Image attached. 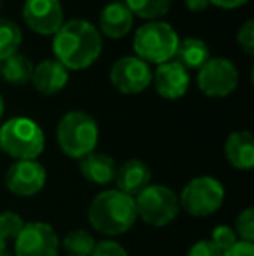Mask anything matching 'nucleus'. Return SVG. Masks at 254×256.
Masks as SVG:
<instances>
[{
	"label": "nucleus",
	"instance_id": "1",
	"mask_svg": "<svg viewBox=\"0 0 254 256\" xmlns=\"http://www.w3.org/2000/svg\"><path fill=\"white\" fill-rule=\"evenodd\" d=\"M103 40L99 30L85 20L63 23L52 38V51L66 70H84L99 58Z\"/></svg>",
	"mask_w": 254,
	"mask_h": 256
},
{
	"label": "nucleus",
	"instance_id": "25",
	"mask_svg": "<svg viewBox=\"0 0 254 256\" xmlns=\"http://www.w3.org/2000/svg\"><path fill=\"white\" fill-rule=\"evenodd\" d=\"M234 230L237 234L239 240L242 242H251L254 240V209L246 208L244 211L239 212V216L235 218Z\"/></svg>",
	"mask_w": 254,
	"mask_h": 256
},
{
	"label": "nucleus",
	"instance_id": "12",
	"mask_svg": "<svg viewBox=\"0 0 254 256\" xmlns=\"http://www.w3.org/2000/svg\"><path fill=\"white\" fill-rule=\"evenodd\" d=\"M23 20L40 35H54L63 24V6L59 0H26Z\"/></svg>",
	"mask_w": 254,
	"mask_h": 256
},
{
	"label": "nucleus",
	"instance_id": "28",
	"mask_svg": "<svg viewBox=\"0 0 254 256\" xmlns=\"http://www.w3.org/2000/svg\"><path fill=\"white\" fill-rule=\"evenodd\" d=\"M237 44L246 54L254 52V21L248 20L237 32Z\"/></svg>",
	"mask_w": 254,
	"mask_h": 256
},
{
	"label": "nucleus",
	"instance_id": "15",
	"mask_svg": "<svg viewBox=\"0 0 254 256\" xmlns=\"http://www.w3.org/2000/svg\"><path fill=\"white\" fill-rule=\"evenodd\" d=\"M68 78H70V74L58 60H44L33 66L31 84L38 92L52 96L66 86Z\"/></svg>",
	"mask_w": 254,
	"mask_h": 256
},
{
	"label": "nucleus",
	"instance_id": "24",
	"mask_svg": "<svg viewBox=\"0 0 254 256\" xmlns=\"http://www.w3.org/2000/svg\"><path fill=\"white\" fill-rule=\"evenodd\" d=\"M24 228V220L14 211L0 212V236L7 240H16V237Z\"/></svg>",
	"mask_w": 254,
	"mask_h": 256
},
{
	"label": "nucleus",
	"instance_id": "19",
	"mask_svg": "<svg viewBox=\"0 0 254 256\" xmlns=\"http://www.w3.org/2000/svg\"><path fill=\"white\" fill-rule=\"evenodd\" d=\"M211 58L209 46L199 37H188L178 42L174 61L181 64L185 70H199L204 63Z\"/></svg>",
	"mask_w": 254,
	"mask_h": 256
},
{
	"label": "nucleus",
	"instance_id": "8",
	"mask_svg": "<svg viewBox=\"0 0 254 256\" xmlns=\"http://www.w3.org/2000/svg\"><path fill=\"white\" fill-rule=\"evenodd\" d=\"M199 89L209 98H225L239 84V70L227 58H209L197 74Z\"/></svg>",
	"mask_w": 254,
	"mask_h": 256
},
{
	"label": "nucleus",
	"instance_id": "4",
	"mask_svg": "<svg viewBox=\"0 0 254 256\" xmlns=\"http://www.w3.org/2000/svg\"><path fill=\"white\" fill-rule=\"evenodd\" d=\"M44 146V131L31 118L14 117L0 126V150L14 160H37Z\"/></svg>",
	"mask_w": 254,
	"mask_h": 256
},
{
	"label": "nucleus",
	"instance_id": "5",
	"mask_svg": "<svg viewBox=\"0 0 254 256\" xmlns=\"http://www.w3.org/2000/svg\"><path fill=\"white\" fill-rule=\"evenodd\" d=\"M178 42L180 37L169 23L148 21L136 30L132 48L138 58H141L146 63L162 64L174 58Z\"/></svg>",
	"mask_w": 254,
	"mask_h": 256
},
{
	"label": "nucleus",
	"instance_id": "30",
	"mask_svg": "<svg viewBox=\"0 0 254 256\" xmlns=\"http://www.w3.org/2000/svg\"><path fill=\"white\" fill-rule=\"evenodd\" d=\"M223 256H254V244L239 240L234 248H230L228 251H225Z\"/></svg>",
	"mask_w": 254,
	"mask_h": 256
},
{
	"label": "nucleus",
	"instance_id": "32",
	"mask_svg": "<svg viewBox=\"0 0 254 256\" xmlns=\"http://www.w3.org/2000/svg\"><path fill=\"white\" fill-rule=\"evenodd\" d=\"M187 7L192 10V12H202L204 9L209 7V0H185Z\"/></svg>",
	"mask_w": 254,
	"mask_h": 256
},
{
	"label": "nucleus",
	"instance_id": "23",
	"mask_svg": "<svg viewBox=\"0 0 254 256\" xmlns=\"http://www.w3.org/2000/svg\"><path fill=\"white\" fill-rule=\"evenodd\" d=\"M132 16H139L143 20H157L166 16L171 9V0H124Z\"/></svg>",
	"mask_w": 254,
	"mask_h": 256
},
{
	"label": "nucleus",
	"instance_id": "29",
	"mask_svg": "<svg viewBox=\"0 0 254 256\" xmlns=\"http://www.w3.org/2000/svg\"><path fill=\"white\" fill-rule=\"evenodd\" d=\"M187 256H223V253L211 242V239H202L193 244L188 250Z\"/></svg>",
	"mask_w": 254,
	"mask_h": 256
},
{
	"label": "nucleus",
	"instance_id": "14",
	"mask_svg": "<svg viewBox=\"0 0 254 256\" xmlns=\"http://www.w3.org/2000/svg\"><path fill=\"white\" fill-rule=\"evenodd\" d=\"M113 182L117 185V190L129 197H136L146 186L152 185V171L139 158H129L117 168Z\"/></svg>",
	"mask_w": 254,
	"mask_h": 256
},
{
	"label": "nucleus",
	"instance_id": "20",
	"mask_svg": "<svg viewBox=\"0 0 254 256\" xmlns=\"http://www.w3.org/2000/svg\"><path fill=\"white\" fill-rule=\"evenodd\" d=\"M35 64L28 60L24 54L16 52L12 56L5 58L0 61V75L3 80L9 82L12 86H24L31 80V74H33Z\"/></svg>",
	"mask_w": 254,
	"mask_h": 256
},
{
	"label": "nucleus",
	"instance_id": "27",
	"mask_svg": "<svg viewBox=\"0 0 254 256\" xmlns=\"http://www.w3.org/2000/svg\"><path fill=\"white\" fill-rule=\"evenodd\" d=\"M91 256H129L126 248L113 239H105L96 242L94 251Z\"/></svg>",
	"mask_w": 254,
	"mask_h": 256
},
{
	"label": "nucleus",
	"instance_id": "13",
	"mask_svg": "<svg viewBox=\"0 0 254 256\" xmlns=\"http://www.w3.org/2000/svg\"><path fill=\"white\" fill-rule=\"evenodd\" d=\"M157 94L166 100H180L187 94L190 88V75L178 61L171 60L159 64L155 74L152 75Z\"/></svg>",
	"mask_w": 254,
	"mask_h": 256
},
{
	"label": "nucleus",
	"instance_id": "34",
	"mask_svg": "<svg viewBox=\"0 0 254 256\" xmlns=\"http://www.w3.org/2000/svg\"><path fill=\"white\" fill-rule=\"evenodd\" d=\"M3 108H5V103H3V98H2V94H0V118H2V115H3Z\"/></svg>",
	"mask_w": 254,
	"mask_h": 256
},
{
	"label": "nucleus",
	"instance_id": "2",
	"mask_svg": "<svg viewBox=\"0 0 254 256\" xmlns=\"http://www.w3.org/2000/svg\"><path fill=\"white\" fill-rule=\"evenodd\" d=\"M87 220L96 232L122 236L138 222L134 197H129L117 188L101 190L89 204Z\"/></svg>",
	"mask_w": 254,
	"mask_h": 256
},
{
	"label": "nucleus",
	"instance_id": "18",
	"mask_svg": "<svg viewBox=\"0 0 254 256\" xmlns=\"http://www.w3.org/2000/svg\"><path fill=\"white\" fill-rule=\"evenodd\" d=\"M225 157L239 171L254 168V138L249 131H234L225 142Z\"/></svg>",
	"mask_w": 254,
	"mask_h": 256
},
{
	"label": "nucleus",
	"instance_id": "7",
	"mask_svg": "<svg viewBox=\"0 0 254 256\" xmlns=\"http://www.w3.org/2000/svg\"><path fill=\"white\" fill-rule=\"evenodd\" d=\"M180 209L193 218H207L225 202V188L213 176H197L190 180L178 196Z\"/></svg>",
	"mask_w": 254,
	"mask_h": 256
},
{
	"label": "nucleus",
	"instance_id": "31",
	"mask_svg": "<svg viewBox=\"0 0 254 256\" xmlns=\"http://www.w3.org/2000/svg\"><path fill=\"white\" fill-rule=\"evenodd\" d=\"M209 2L218 7H223V9H235V7L244 6L248 0H209Z\"/></svg>",
	"mask_w": 254,
	"mask_h": 256
},
{
	"label": "nucleus",
	"instance_id": "21",
	"mask_svg": "<svg viewBox=\"0 0 254 256\" xmlns=\"http://www.w3.org/2000/svg\"><path fill=\"white\" fill-rule=\"evenodd\" d=\"M96 240L87 230H71L64 236L63 250L66 256H91L94 251Z\"/></svg>",
	"mask_w": 254,
	"mask_h": 256
},
{
	"label": "nucleus",
	"instance_id": "6",
	"mask_svg": "<svg viewBox=\"0 0 254 256\" xmlns=\"http://www.w3.org/2000/svg\"><path fill=\"white\" fill-rule=\"evenodd\" d=\"M138 220L146 225L162 228L173 223L180 214V200L176 192L166 185H148L143 192L134 197Z\"/></svg>",
	"mask_w": 254,
	"mask_h": 256
},
{
	"label": "nucleus",
	"instance_id": "16",
	"mask_svg": "<svg viewBox=\"0 0 254 256\" xmlns=\"http://www.w3.org/2000/svg\"><path fill=\"white\" fill-rule=\"evenodd\" d=\"M78 168H80V174L92 185H110L115 180V160L103 152L87 154L78 160Z\"/></svg>",
	"mask_w": 254,
	"mask_h": 256
},
{
	"label": "nucleus",
	"instance_id": "33",
	"mask_svg": "<svg viewBox=\"0 0 254 256\" xmlns=\"http://www.w3.org/2000/svg\"><path fill=\"white\" fill-rule=\"evenodd\" d=\"M0 256H7V242L2 236H0Z\"/></svg>",
	"mask_w": 254,
	"mask_h": 256
},
{
	"label": "nucleus",
	"instance_id": "10",
	"mask_svg": "<svg viewBox=\"0 0 254 256\" xmlns=\"http://www.w3.org/2000/svg\"><path fill=\"white\" fill-rule=\"evenodd\" d=\"M152 68L138 56H124L110 68V82L124 94H138L152 84Z\"/></svg>",
	"mask_w": 254,
	"mask_h": 256
},
{
	"label": "nucleus",
	"instance_id": "17",
	"mask_svg": "<svg viewBox=\"0 0 254 256\" xmlns=\"http://www.w3.org/2000/svg\"><path fill=\"white\" fill-rule=\"evenodd\" d=\"M134 16L124 2H110L99 14V30L110 38H122L131 32Z\"/></svg>",
	"mask_w": 254,
	"mask_h": 256
},
{
	"label": "nucleus",
	"instance_id": "3",
	"mask_svg": "<svg viewBox=\"0 0 254 256\" xmlns=\"http://www.w3.org/2000/svg\"><path fill=\"white\" fill-rule=\"evenodd\" d=\"M56 140L66 157L80 160L96 150L99 140L98 122L87 112L71 110L59 120L56 128Z\"/></svg>",
	"mask_w": 254,
	"mask_h": 256
},
{
	"label": "nucleus",
	"instance_id": "26",
	"mask_svg": "<svg viewBox=\"0 0 254 256\" xmlns=\"http://www.w3.org/2000/svg\"><path fill=\"white\" fill-rule=\"evenodd\" d=\"M211 242H213L221 253H225V251H228L230 248H234L235 244L239 242V237H237V234H235L234 226L218 225L216 228L213 230V234H211Z\"/></svg>",
	"mask_w": 254,
	"mask_h": 256
},
{
	"label": "nucleus",
	"instance_id": "22",
	"mask_svg": "<svg viewBox=\"0 0 254 256\" xmlns=\"http://www.w3.org/2000/svg\"><path fill=\"white\" fill-rule=\"evenodd\" d=\"M23 40L21 28L7 18H0V61L17 52Z\"/></svg>",
	"mask_w": 254,
	"mask_h": 256
},
{
	"label": "nucleus",
	"instance_id": "11",
	"mask_svg": "<svg viewBox=\"0 0 254 256\" xmlns=\"http://www.w3.org/2000/svg\"><path fill=\"white\" fill-rule=\"evenodd\" d=\"M47 182L45 168L38 160H14L7 169L5 188L17 197H31L42 192Z\"/></svg>",
	"mask_w": 254,
	"mask_h": 256
},
{
	"label": "nucleus",
	"instance_id": "9",
	"mask_svg": "<svg viewBox=\"0 0 254 256\" xmlns=\"http://www.w3.org/2000/svg\"><path fill=\"white\" fill-rule=\"evenodd\" d=\"M58 234L45 222L24 223V228L14 240V256H58Z\"/></svg>",
	"mask_w": 254,
	"mask_h": 256
}]
</instances>
